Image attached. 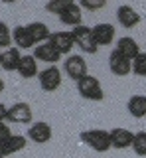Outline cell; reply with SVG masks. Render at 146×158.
I'll use <instances>...</instances> for the list:
<instances>
[{"label": "cell", "mask_w": 146, "mask_h": 158, "mask_svg": "<svg viewBox=\"0 0 146 158\" xmlns=\"http://www.w3.org/2000/svg\"><path fill=\"white\" fill-rule=\"evenodd\" d=\"M22 57H24V56L20 53V49H18L16 46L4 49V52H2V69H4V71H8V73L18 71Z\"/></svg>", "instance_id": "17"}, {"label": "cell", "mask_w": 146, "mask_h": 158, "mask_svg": "<svg viewBox=\"0 0 146 158\" xmlns=\"http://www.w3.org/2000/svg\"><path fill=\"white\" fill-rule=\"evenodd\" d=\"M132 73L146 77V52H140L138 56L132 59Z\"/></svg>", "instance_id": "23"}, {"label": "cell", "mask_w": 146, "mask_h": 158, "mask_svg": "<svg viewBox=\"0 0 146 158\" xmlns=\"http://www.w3.org/2000/svg\"><path fill=\"white\" fill-rule=\"evenodd\" d=\"M8 121V107L4 103H0V123Z\"/></svg>", "instance_id": "28"}, {"label": "cell", "mask_w": 146, "mask_h": 158, "mask_svg": "<svg viewBox=\"0 0 146 158\" xmlns=\"http://www.w3.org/2000/svg\"><path fill=\"white\" fill-rule=\"evenodd\" d=\"M79 6L83 10H99V8H105L107 2L105 0H81Z\"/></svg>", "instance_id": "26"}, {"label": "cell", "mask_w": 146, "mask_h": 158, "mask_svg": "<svg viewBox=\"0 0 146 158\" xmlns=\"http://www.w3.org/2000/svg\"><path fill=\"white\" fill-rule=\"evenodd\" d=\"M115 34L116 30L113 24L109 22H101V24H95L93 26V36H95V42L97 46H111V44L115 42Z\"/></svg>", "instance_id": "11"}, {"label": "cell", "mask_w": 146, "mask_h": 158, "mask_svg": "<svg viewBox=\"0 0 146 158\" xmlns=\"http://www.w3.org/2000/svg\"><path fill=\"white\" fill-rule=\"evenodd\" d=\"M12 136V131L10 127L6 125V123H0V148H2L4 144H6V140Z\"/></svg>", "instance_id": "27"}, {"label": "cell", "mask_w": 146, "mask_h": 158, "mask_svg": "<svg viewBox=\"0 0 146 158\" xmlns=\"http://www.w3.org/2000/svg\"><path fill=\"white\" fill-rule=\"evenodd\" d=\"M32 56L36 57L38 61H43V63H47V65H55V63L61 59V53L57 52V49L53 48L50 42L36 46V48H34V53H32Z\"/></svg>", "instance_id": "10"}, {"label": "cell", "mask_w": 146, "mask_h": 158, "mask_svg": "<svg viewBox=\"0 0 146 158\" xmlns=\"http://www.w3.org/2000/svg\"><path fill=\"white\" fill-rule=\"evenodd\" d=\"M51 127L47 125V123H43V121H40V123H32L30 125V128H28V138L30 140H34V142H38V144H43V142H47L51 138Z\"/></svg>", "instance_id": "14"}, {"label": "cell", "mask_w": 146, "mask_h": 158, "mask_svg": "<svg viewBox=\"0 0 146 158\" xmlns=\"http://www.w3.org/2000/svg\"><path fill=\"white\" fill-rule=\"evenodd\" d=\"M134 142V132H130L128 128H113L111 131V144L116 150H126V148H132Z\"/></svg>", "instance_id": "12"}, {"label": "cell", "mask_w": 146, "mask_h": 158, "mask_svg": "<svg viewBox=\"0 0 146 158\" xmlns=\"http://www.w3.org/2000/svg\"><path fill=\"white\" fill-rule=\"evenodd\" d=\"M8 158H12V156H8Z\"/></svg>", "instance_id": "32"}, {"label": "cell", "mask_w": 146, "mask_h": 158, "mask_svg": "<svg viewBox=\"0 0 146 158\" xmlns=\"http://www.w3.org/2000/svg\"><path fill=\"white\" fill-rule=\"evenodd\" d=\"M0 158H6V156H4V152H2V148H0Z\"/></svg>", "instance_id": "31"}, {"label": "cell", "mask_w": 146, "mask_h": 158, "mask_svg": "<svg viewBox=\"0 0 146 158\" xmlns=\"http://www.w3.org/2000/svg\"><path fill=\"white\" fill-rule=\"evenodd\" d=\"M26 136H22V135H12L10 138L6 140V144L2 146V152H4V156H12V154H16V152H20L26 148Z\"/></svg>", "instance_id": "21"}, {"label": "cell", "mask_w": 146, "mask_h": 158, "mask_svg": "<svg viewBox=\"0 0 146 158\" xmlns=\"http://www.w3.org/2000/svg\"><path fill=\"white\" fill-rule=\"evenodd\" d=\"M130 117L134 118H144L146 117V95H132L126 103Z\"/></svg>", "instance_id": "19"}, {"label": "cell", "mask_w": 146, "mask_h": 158, "mask_svg": "<svg viewBox=\"0 0 146 158\" xmlns=\"http://www.w3.org/2000/svg\"><path fill=\"white\" fill-rule=\"evenodd\" d=\"M2 52L4 49H0V67H2Z\"/></svg>", "instance_id": "30"}, {"label": "cell", "mask_w": 146, "mask_h": 158, "mask_svg": "<svg viewBox=\"0 0 146 158\" xmlns=\"http://www.w3.org/2000/svg\"><path fill=\"white\" fill-rule=\"evenodd\" d=\"M77 93L87 101H103L105 99V91L101 87V81L97 77L89 75V73L77 81Z\"/></svg>", "instance_id": "2"}, {"label": "cell", "mask_w": 146, "mask_h": 158, "mask_svg": "<svg viewBox=\"0 0 146 158\" xmlns=\"http://www.w3.org/2000/svg\"><path fill=\"white\" fill-rule=\"evenodd\" d=\"M4 91V81H2V77H0V93Z\"/></svg>", "instance_id": "29"}, {"label": "cell", "mask_w": 146, "mask_h": 158, "mask_svg": "<svg viewBox=\"0 0 146 158\" xmlns=\"http://www.w3.org/2000/svg\"><path fill=\"white\" fill-rule=\"evenodd\" d=\"M18 73H20V77H24V79H30V77L40 75L38 59L34 57V56H24L22 61H20V67H18Z\"/></svg>", "instance_id": "20"}, {"label": "cell", "mask_w": 146, "mask_h": 158, "mask_svg": "<svg viewBox=\"0 0 146 158\" xmlns=\"http://www.w3.org/2000/svg\"><path fill=\"white\" fill-rule=\"evenodd\" d=\"M12 42L18 49H30L36 48V42L32 40V34L28 26H14L12 28Z\"/></svg>", "instance_id": "15"}, {"label": "cell", "mask_w": 146, "mask_h": 158, "mask_svg": "<svg viewBox=\"0 0 146 158\" xmlns=\"http://www.w3.org/2000/svg\"><path fill=\"white\" fill-rule=\"evenodd\" d=\"M109 69H111V73L116 75V77H126L128 73H132V61L126 59L120 52L113 49L111 56H109Z\"/></svg>", "instance_id": "8"}, {"label": "cell", "mask_w": 146, "mask_h": 158, "mask_svg": "<svg viewBox=\"0 0 146 158\" xmlns=\"http://www.w3.org/2000/svg\"><path fill=\"white\" fill-rule=\"evenodd\" d=\"M71 34H73V40H75V46L79 48L83 53L93 56V53L99 52V46H97L95 36H93V28H89V26H77V28L71 30Z\"/></svg>", "instance_id": "3"}, {"label": "cell", "mask_w": 146, "mask_h": 158, "mask_svg": "<svg viewBox=\"0 0 146 158\" xmlns=\"http://www.w3.org/2000/svg\"><path fill=\"white\" fill-rule=\"evenodd\" d=\"M61 71L57 65H47L46 69H42L40 75H38V81H40V87L47 93H53L61 87Z\"/></svg>", "instance_id": "4"}, {"label": "cell", "mask_w": 146, "mask_h": 158, "mask_svg": "<svg viewBox=\"0 0 146 158\" xmlns=\"http://www.w3.org/2000/svg\"><path fill=\"white\" fill-rule=\"evenodd\" d=\"M61 24L71 28L83 26V8L79 6V2H73V0H67V6L63 8V12L59 14Z\"/></svg>", "instance_id": "6"}, {"label": "cell", "mask_w": 146, "mask_h": 158, "mask_svg": "<svg viewBox=\"0 0 146 158\" xmlns=\"http://www.w3.org/2000/svg\"><path fill=\"white\" fill-rule=\"evenodd\" d=\"M50 44L61 56H71V49L75 46V40H73L71 32H53L50 38Z\"/></svg>", "instance_id": "9"}, {"label": "cell", "mask_w": 146, "mask_h": 158, "mask_svg": "<svg viewBox=\"0 0 146 158\" xmlns=\"http://www.w3.org/2000/svg\"><path fill=\"white\" fill-rule=\"evenodd\" d=\"M8 121L16 123V125H32V121H34L32 107L22 101L14 103L12 107H8Z\"/></svg>", "instance_id": "7"}, {"label": "cell", "mask_w": 146, "mask_h": 158, "mask_svg": "<svg viewBox=\"0 0 146 158\" xmlns=\"http://www.w3.org/2000/svg\"><path fill=\"white\" fill-rule=\"evenodd\" d=\"M132 150L138 156H146V131H140V132H136V135H134Z\"/></svg>", "instance_id": "22"}, {"label": "cell", "mask_w": 146, "mask_h": 158, "mask_svg": "<svg viewBox=\"0 0 146 158\" xmlns=\"http://www.w3.org/2000/svg\"><path fill=\"white\" fill-rule=\"evenodd\" d=\"M63 71L67 73V77H71L73 81H79L87 75V61L79 53H71L63 61Z\"/></svg>", "instance_id": "5"}, {"label": "cell", "mask_w": 146, "mask_h": 158, "mask_svg": "<svg viewBox=\"0 0 146 158\" xmlns=\"http://www.w3.org/2000/svg\"><path fill=\"white\" fill-rule=\"evenodd\" d=\"M65 6H67V0H53V2H47V4H46V10H47V12H51V14H57V16H59Z\"/></svg>", "instance_id": "25"}, {"label": "cell", "mask_w": 146, "mask_h": 158, "mask_svg": "<svg viewBox=\"0 0 146 158\" xmlns=\"http://www.w3.org/2000/svg\"><path fill=\"white\" fill-rule=\"evenodd\" d=\"M10 44H14V42H12V30L8 28L4 22H0V49L12 48Z\"/></svg>", "instance_id": "24"}, {"label": "cell", "mask_w": 146, "mask_h": 158, "mask_svg": "<svg viewBox=\"0 0 146 158\" xmlns=\"http://www.w3.org/2000/svg\"><path fill=\"white\" fill-rule=\"evenodd\" d=\"M116 52H120L126 59H132L140 53V46H138V42H136L134 38H130V36H123V38H119L116 40Z\"/></svg>", "instance_id": "16"}, {"label": "cell", "mask_w": 146, "mask_h": 158, "mask_svg": "<svg viewBox=\"0 0 146 158\" xmlns=\"http://www.w3.org/2000/svg\"><path fill=\"white\" fill-rule=\"evenodd\" d=\"M79 138L89 148H93L95 152H107V150L113 148V144H111V131H103V128H89V131L81 132Z\"/></svg>", "instance_id": "1"}, {"label": "cell", "mask_w": 146, "mask_h": 158, "mask_svg": "<svg viewBox=\"0 0 146 158\" xmlns=\"http://www.w3.org/2000/svg\"><path fill=\"white\" fill-rule=\"evenodd\" d=\"M28 30H30L32 40L36 42V46L50 42V38H51V34H53V32H50V28H47L43 22H32V24H28Z\"/></svg>", "instance_id": "18"}, {"label": "cell", "mask_w": 146, "mask_h": 158, "mask_svg": "<svg viewBox=\"0 0 146 158\" xmlns=\"http://www.w3.org/2000/svg\"><path fill=\"white\" fill-rule=\"evenodd\" d=\"M116 20L123 28H134L140 24V14H136V10L128 4H123V6L116 8Z\"/></svg>", "instance_id": "13"}]
</instances>
